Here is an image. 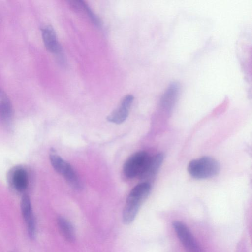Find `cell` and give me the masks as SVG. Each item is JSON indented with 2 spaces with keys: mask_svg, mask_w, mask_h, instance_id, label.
I'll use <instances>...</instances> for the list:
<instances>
[{
  "mask_svg": "<svg viewBox=\"0 0 252 252\" xmlns=\"http://www.w3.org/2000/svg\"><path fill=\"white\" fill-rule=\"evenodd\" d=\"M50 160L53 168L61 175L72 188L80 190L82 184L70 164L56 154L50 155Z\"/></svg>",
  "mask_w": 252,
  "mask_h": 252,
  "instance_id": "4",
  "label": "cell"
},
{
  "mask_svg": "<svg viewBox=\"0 0 252 252\" xmlns=\"http://www.w3.org/2000/svg\"><path fill=\"white\" fill-rule=\"evenodd\" d=\"M12 113L10 100L5 92L0 88V117L4 121H7L11 118Z\"/></svg>",
  "mask_w": 252,
  "mask_h": 252,
  "instance_id": "12",
  "label": "cell"
},
{
  "mask_svg": "<svg viewBox=\"0 0 252 252\" xmlns=\"http://www.w3.org/2000/svg\"><path fill=\"white\" fill-rule=\"evenodd\" d=\"M180 92V84L178 82L172 83L165 91L160 99V107L165 111H170L174 107Z\"/></svg>",
  "mask_w": 252,
  "mask_h": 252,
  "instance_id": "9",
  "label": "cell"
},
{
  "mask_svg": "<svg viewBox=\"0 0 252 252\" xmlns=\"http://www.w3.org/2000/svg\"><path fill=\"white\" fill-rule=\"evenodd\" d=\"M81 11L85 12L92 22L96 26H100L101 22L99 18L92 10L89 5L84 2Z\"/></svg>",
  "mask_w": 252,
  "mask_h": 252,
  "instance_id": "14",
  "label": "cell"
},
{
  "mask_svg": "<svg viewBox=\"0 0 252 252\" xmlns=\"http://www.w3.org/2000/svg\"><path fill=\"white\" fill-rule=\"evenodd\" d=\"M188 170L194 178L207 179L218 174L220 165L214 158L205 156L190 161L188 164Z\"/></svg>",
  "mask_w": 252,
  "mask_h": 252,
  "instance_id": "2",
  "label": "cell"
},
{
  "mask_svg": "<svg viewBox=\"0 0 252 252\" xmlns=\"http://www.w3.org/2000/svg\"></svg>",
  "mask_w": 252,
  "mask_h": 252,
  "instance_id": "15",
  "label": "cell"
},
{
  "mask_svg": "<svg viewBox=\"0 0 252 252\" xmlns=\"http://www.w3.org/2000/svg\"><path fill=\"white\" fill-rule=\"evenodd\" d=\"M12 183L16 190L19 192L24 191L28 185V176L23 168L16 169L12 176Z\"/></svg>",
  "mask_w": 252,
  "mask_h": 252,
  "instance_id": "10",
  "label": "cell"
},
{
  "mask_svg": "<svg viewBox=\"0 0 252 252\" xmlns=\"http://www.w3.org/2000/svg\"><path fill=\"white\" fill-rule=\"evenodd\" d=\"M134 100L132 94L126 95L122 100L119 106L107 117V120L111 123L120 124L128 117L129 110Z\"/></svg>",
  "mask_w": 252,
  "mask_h": 252,
  "instance_id": "6",
  "label": "cell"
},
{
  "mask_svg": "<svg viewBox=\"0 0 252 252\" xmlns=\"http://www.w3.org/2000/svg\"><path fill=\"white\" fill-rule=\"evenodd\" d=\"M150 157L145 151H139L131 155L124 163V175L128 178H141L146 170Z\"/></svg>",
  "mask_w": 252,
  "mask_h": 252,
  "instance_id": "3",
  "label": "cell"
},
{
  "mask_svg": "<svg viewBox=\"0 0 252 252\" xmlns=\"http://www.w3.org/2000/svg\"><path fill=\"white\" fill-rule=\"evenodd\" d=\"M42 36L44 45L49 51L56 53L58 56L63 54L62 49L52 26L48 25L42 28Z\"/></svg>",
  "mask_w": 252,
  "mask_h": 252,
  "instance_id": "8",
  "label": "cell"
},
{
  "mask_svg": "<svg viewBox=\"0 0 252 252\" xmlns=\"http://www.w3.org/2000/svg\"><path fill=\"white\" fill-rule=\"evenodd\" d=\"M172 225L180 241L189 252H204L185 224L177 220L173 222Z\"/></svg>",
  "mask_w": 252,
  "mask_h": 252,
  "instance_id": "5",
  "label": "cell"
},
{
  "mask_svg": "<svg viewBox=\"0 0 252 252\" xmlns=\"http://www.w3.org/2000/svg\"><path fill=\"white\" fill-rule=\"evenodd\" d=\"M164 155L159 153L151 157L146 170L141 179L151 178L156 175L163 160Z\"/></svg>",
  "mask_w": 252,
  "mask_h": 252,
  "instance_id": "11",
  "label": "cell"
},
{
  "mask_svg": "<svg viewBox=\"0 0 252 252\" xmlns=\"http://www.w3.org/2000/svg\"><path fill=\"white\" fill-rule=\"evenodd\" d=\"M21 210L29 237L31 239H33L36 232L35 221L30 199L27 194H24L22 196L21 201Z\"/></svg>",
  "mask_w": 252,
  "mask_h": 252,
  "instance_id": "7",
  "label": "cell"
},
{
  "mask_svg": "<svg viewBox=\"0 0 252 252\" xmlns=\"http://www.w3.org/2000/svg\"><path fill=\"white\" fill-rule=\"evenodd\" d=\"M151 188L149 182H144L130 191L123 212V220L126 224H129L134 220L141 204L148 196Z\"/></svg>",
  "mask_w": 252,
  "mask_h": 252,
  "instance_id": "1",
  "label": "cell"
},
{
  "mask_svg": "<svg viewBox=\"0 0 252 252\" xmlns=\"http://www.w3.org/2000/svg\"><path fill=\"white\" fill-rule=\"evenodd\" d=\"M59 229L63 236L68 241H73L75 237L74 230L71 223L66 219L59 217L57 220Z\"/></svg>",
  "mask_w": 252,
  "mask_h": 252,
  "instance_id": "13",
  "label": "cell"
}]
</instances>
